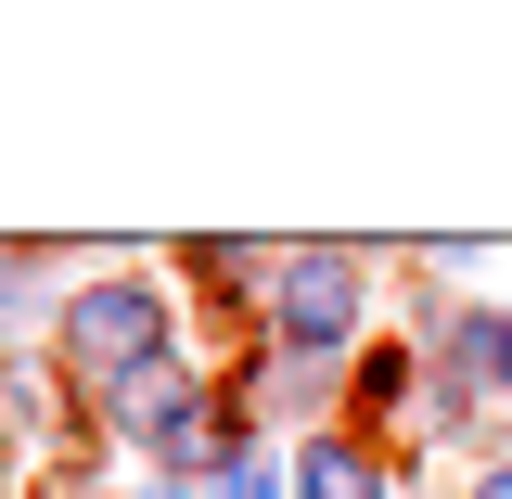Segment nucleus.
I'll list each match as a JSON object with an SVG mask.
<instances>
[{
	"instance_id": "obj_2",
	"label": "nucleus",
	"mask_w": 512,
	"mask_h": 499,
	"mask_svg": "<svg viewBox=\"0 0 512 499\" xmlns=\"http://www.w3.org/2000/svg\"><path fill=\"white\" fill-rule=\"evenodd\" d=\"M346 320H359V282H346L333 256H320V269H295V295H282V333H295V346H333Z\"/></svg>"
},
{
	"instance_id": "obj_6",
	"label": "nucleus",
	"mask_w": 512,
	"mask_h": 499,
	"mask_svg": "<svg viewBox=\"0 0 512 499\" xmlns=\"http://www.w3.org/2000/svg\"><path fill=\"white\" fill-rule=\"evenodd\" d=\"M487 499H512V474H500V487H487Z\"/></svg>"
},
{
	"instance_id": "obj_1",
	"label": "nucleus",
	"mask_w": 512,
	"mask_h": 499,
	"mask_svg": "<svg viewBox=\"0 0 512 499\" xmlns=\"http://www.w3.org/2000/svg\"><path fill=\"white\" fill-rule=\"evenodd\" d=\"M141 346H154V295H141V282H103V295L77 308V359L116 372V359H141Z\"/></svg>"
},
{
	"instance_id": "obj_4",
	"label": "nucleus",
	"mask_w": 512,
	"mask_h": 499,
	"mask_svg": "<svg viewBox=\"0 0 512 499\" xmlns=\"http://www.w3.org/2000/svg\"><path fill=\"white\" fill-rule=\"evenodd\" d=\"M308 499H384V474L359 461V448H308V474H295Z\"/></svg>"
},
{
	"instance_id": "obj_5",
	"label": "nucleus",
	"mask_w": 512,
	"mask_h": 499,
	"mask_svg": "<svg viewBox=\"0 0 512 499\" xmlns=\"http://www.w3.org/2000/svg\"><path fill=\"white\" fill-rule=\"evenodd\" d=\"M218 499H269V461H231V474H218Z\"/></svg>"
},
{
	"instance_id": "obj_3",
	"label": "nucleus",
	"mask_w": 512,
	"mask_h": 499,
	"mask_svg": "<svg viewBox=\"0 0 512 499\" xmlns=\"http://www.w3.org/2000/svg\"><path fill=\"white\" fill-rule=\"evenodd\" d=\"M128 436H154V448H192V384L141 372V384H128Z\"/></svg>"
}]
</instances>
